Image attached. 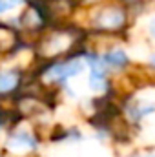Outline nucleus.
Listing matches in <instances>:
<instances>
[{
  "mask_svg": "<svg viewBox=\"0 0 155 157\" xmlns=\"http://www.w3.org/2000/svg\"><path fill=\"white\" fill-rule=\"evenodd\" d=\"M84 70H86V62L82 59V53L70 55L64 59H51L40 71L37 70V73H33V80L40 82L42 86L62 90L70 86L73 78L82 75Z\"/></svg>",
  "mask_w": 155,
  "mask_h": 157,
  "instance_id": "f257e3e1",
  "label": "nucleus"
},
{
  "mask_svg": "<svg viewBox=\"0 0 155 157\" xmlns=\"http://www.w3.org/2000/svg\"><path fill=\"white\" fill-rule=\"evenodd\" d=\"M22 122L11 126L4 135L2 154H6V157H31L40 152L42 146L40 133L31 128L20 126Z\"/></svg>",
  "mask_w": 155,
  "mask_h": 157,
  "instance_id": "f03ea898",
  "label": "nucleus"
},
{
  "mask_svg": "<svg viewBox=\"0 0 155 157\" xmlns=\"http://www.w3.org/2000/svg\"><path fill=\"white\" fill-rule=\"evenodd\" d=\"M28 75L26 70L15 64L0 66V102L11 104L26 88Z\"/></svg>",
  "mask_w": 155,
  "mask_h": 157,
  "instance_id": "7ed1b4c3",
  "label": "nucleus"
},
{
  "mask_svg": "<svg viewBox=\"0 0 155 157\" xmlns=\"http://www.w3.org/2000/svg\"><path fill=\"white\" fill-rule=\"evenodd\" d=\"M100 57H102V62L112 75L113 73H124L131 66V55L122 48H110L104 53H100Z\"/></svg>",
  "mask_w": 155,
  "mask_h": 157,
  "instance_id": "20e7f679",
  "label": "nucleus"
},
{
  "mask_svg": "<svg viewBox=\"0 0 155 157\" xmlns=\"http://www.w3.org/2000/svg\"><path fill=\"white\" fill-rule=\"evenodd\" d=\"M73 44V39L66 33H55L40 46V55L42 59H60L62 53H66Z\"/></svg>",
  "mask_w": 155,
  "mask_h": 157,
  "instance_id": "39448f33",
  "label": "nucleus"
},
{
  "mask_svg": "<svg viewBox=\"0 0 155 157\" xmlns=\"http://www.w3.org/2000/svg\"><path fill=\"white\" fill-rule=\"evenodd\" d=\"M95 24L102 29H117L124 24V13L117 7H108L97 15Z\"/></svg>",
  "mask_w": 155,
  "mask_h": 157,
  "instance_id": "423d86ee",
  "label": "nucleus"
},
{
  "mask_svg": "<svg viewBox=\"0 0 155 157\" xmlns=\"http://www.w3.org/2000/svg\"><path fill=\"white\" fill-rule=\"evenodd\" d=\"M84 135L82 132L75 126H64V128H53V132L49 133V141L57 143V144H64V143H78L82 141Z\"/></svg>",
  "mask_w": 155,
  "mask_h": 157,
  "instance_id": "0eeeda50",
  "label": "nucleus"
},
{
  "mask_svg": "<svg viewBox=\"0 0 155 157\" xmlns=\"http://www.w3.org/2000/svg\"><path fill=\"white\" fill-rule=\"evenodd\" d=\"M15 4L11 2V0H0V15H4V13H7L11 7H13Z\"/></svg>",
  "mask_w": 155,
  "mask_h": 157,
  "instance_id": "6e6552de",
  "label": "nucleus"
},
{
  "mask_svg": "<svg viewBox=\"0 0 155 157\" xmlns=\"http://www.w3.org/2000/svg\"><path fill=\"white\" fill-rule=\"evenodd\" d=\"M148 33H150V37L155 40V15L150 18V22H148Z\"/></svg>",
  "mask_w": 155,
  "mask_h": 157,
  "instance_id": "1a4fd4ad",
  "label": "nucleus"
},
{
  "mask_svg": "<svg viewBox=\"0 0 155 157\" xmlns=\"http://www.w3.org/2000/svg\"><path fill=\"white\" fill-rule=\"evenodd\" d=\"M148 68H150L152 71H155V51L148 57Z\"/></svg>",
  "mask_w": 155,
  "mask_h": 157,
  "instance_id": "9d476101",
  "label": "nucleus"
},
{
  "mask_svg": "<svg viewBox=\"0 0 155 157\" xmlns=\"http://www.w3.org/2000/svg\"><path fill=\"white\" fill-rule=\"evenodd\" d=\"M137 157H155V152H152V154H141V155Z\"/></svg>",
  "mask_w": 155,
  "mask_h": 157,
  "instance_id": "9b49d317",
  "label": "nucleus"
},
{
  "mask_svg": "<svg viewBox=\"0 0 155 157\" xmlns=\"http://www.w3.org/2000/svg\"><path fill=\"white\" fill-rule=\"evenodd\" d=\"M11 2H13V4H17V2H20V0H11Z\"/></svg>",
  "mask_w": 155,
  "mask_h": 157,
  "instance_id": "f8f14e48",
  "label": "nucleus"
}]
</instances>
